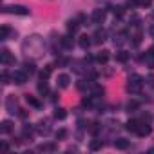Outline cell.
<instances>
[{
    "mask_svg": "<svg viewBox=\"0 0 154 154\" xmlns=\"http://www.w3.org/2000/svg\"><path fill=\"white\" fill-rule=\"evenodd\" d=\"M140 42H141V33H138V35H136V36H134V44H136V45H138V44H140Z\"/></svg>",
    "mask_w": 154,
    "mask_h": 154,
    "instance_id": "cell-33",
    "label": "cell"
},
{
    "mask_svg": "<svg viewBox=\"0 0 154 154\" xmlns=\"http://www.w3.org/2000/svg\"><path fill=\"white\" fill-rule=\"evenodd\" d=\"M149 54H150V56H154V45H152V47L149 49Z\"/></svg>",
    "mask_w": 154,
    "mask_h": 154,
    "instance_id": "cell-37",
    "label": "cell"
},
{
    "mask_svg": "<svg viewBox=\"0 0 154 154\" xmlns=\"http://www.w3.org/2000/svg\"><path fill=\"white\" fill-rule=\"evenodd\" d=\"M2 84H4V85H6V84H9V74H8L6 71L2 72Z\"/></svg>",
    "mask_w": 154,
    "mask_h": 154,
    "instance_id": "cell-30",
    "label": "cell"
},
{
    "mask_svg": "<svg viewBox=\"0 0 154 154\" xmlns=\"http://www.w3.org/2000/svg\"><path fill=\"white\" fill-rule=\"evenodd\" d=\"M18 116H20V118H26V116H27V112H26V111H22V109H20V112H18Z\"/></svg>",
    "mask_w": 154,
    "mask_h": 154,
    "instance_id": "cell-36",
    "label": "cell"
},
{
    "mask_svg": "<svg viewBox=\"0 0 154 154\" xmlns=\"http://www.w3.org/2000/svg\"><path fill=\"white\" fill-rule=\"evenodd\" d=\"M136 4H140V0H127V6H131V8H134Z\"/></svg>",
    "mask_w": 154,
    "mask_h": 154,
    "instance_id": "cell-32",
    "label": "cell"
},
{
    "mask_svg": "<svg viewBox=\"0 0 154 154\" xmlns=\"http://www.w3.org/2000/svg\"><path fill=\"white\" fill-rule=\"evenodd\" d=\"M65 116H67L65 109H56V111H54V118H56V120H65Z\"/></svg>",
    "mask_w": 154,
    "mask_h": 154,
    "instance_id": "cell-18",
    "label": "cell"
},
{
    "mask_svg": "<svg viewBox=\"0 0 154 154\" xmlns=\"http://www.w3.org/2000/svg\"><path fill=\"white\" fill-rule=\"evenodd\" d=\"M150 35H152V38H154V26L150 27Z\"/></svg>",
    "mask_w": 154,
    "mask_h": 154,
    "instance_id": "cell-38",
    "label": "cell"
},
{
    "mask_svg": "<svg viewBox=\"0 0 154 154\" xmlns=\"http://www.w3.org/2000/svg\"><path fill=\"white\" fill-rule=\"evenodd\" d=\"M49 89H47V84H45V80H42V84H38V93L40 94H45Z\"/></svg>",
    "mask_w": 154,
    "mask_h": 154,
    "instance_id": "cell-24",
    "label": "cell"
},
{
    "mask_svg": "<svg viewBox=\"0 0 154 154\" xmlns=\"http://www.w3.org/2000/svg\"><path fill=\"white\" fill-rule=\"evenodd\" d=\"M51 72H53V65H45V69L40 72V78L42 80H47L49 76H51Z\"/></svg>",
    "mask_w": 154,
    "mask_h": 154,
    "instance_id": "cell-13",
    "label": "cell"
},
{
    "mask_svg": "<svg viewBox=\"0 0 154 154\" xmlns=\"http://www.w3.org/2000/svg\"><path fill=\"white\" fill-rule=\"evenodd\" d=\"M150 2H152V0H140V4H141V6H145V8H147V6H150Z\"/></svg>",
    "mask_w": 154,
    "mask_h": 154,
    "instance_id": "cell-34",
    "label": "cell"
},
{
    "mask_svg": "<svg viewBox=\"0 0 154 154\" xmlns=\"http://www.w3.org/2000/svg\"><path fill=\"white\" fill-rule=\"evenodd\" d=\"M149 152H150V154H154V147H152V149H149Z\"/></svg>",
    "mask_w": 154,
    "mask_h": 154,
    "instance_id": "cell-39",
    "label": "cell"
},
{
    "mask_svg": "<svg viewBox=\"0 0 154 154\" xmlns=\"http://www.w3.org/2000/svg\"><path fill=\"white\" fill-rule=\"evenodd\" d=\"M116 60L122 62V63H125V62L129 60V53H127V51H120V53L116 54Z\"/></svg>",
    "mask_w": 154,
    "mask_h": 154,
    "instance_id": "cell-15",
    "label": "cell"
},
{
    "mask_svg": "<svg viewBox=\"0 0 154 154\" xmlns=\"http://www.w3.org/2000/svg\"><path fill=\"white\" fill-rule=\"evenodd\" d=\"M103 40H105V31H96L94 33V42L96 44H102Z\"/></svg>",
    "mask_w": 154,
    "mask_h": 154,
    "instance_id": "cell-17",
    "label": "cell"
},
{
    "mask_svg": "<svg viewBox=\"0 0 154 154\" xmlns=\"http://www.w3.org/2000/svg\"><path fill=\"white\" fill-rule=\"evenodd\" d=\"M152 132V127L149 125V123H141L140 122V125H138V131H136V134L138 136H149Z\"/></svg>",
    "mask_w": 154,
    "mask_h": 154,
    "instance_id": "cell-5",
    "label": "cell"
},
{
    "mask_svg": "<svg viewBox=\"0 0 154 154\" xmlns=\"http://www.w3.org/2000/svg\"><path fill=\"white\" fill-rule=\"evenodd\" d=\"M141 85H143V78L140 74H132L129 78V84H127V91L129 93H140Z\"/></svg>",
    "mask_w": 154,
    "mask_h": 154,
    "instance_id": "cell-1",
    "label": "cell"
},
{
    "mask_svg": "<svg viewBox=\"0 0 154 154\" xmlns=\"http://www.w3.org/2000/svg\"><path fill=\"white\" fill-rule=\"evenodd\" d=\"M69 84H71V76L69 74H65V72L58 74V87L65 89V87H69Z\"/></svg>",
    "mask_w": 154,
    "mask_h": 154,
    "instance_id": "cell-6",
    "label": "cell"
},
{
    "mask_svg": "<svg viewBox=\"0 0 154 154\" xmlns=\"http://www.w3.org/2000/svg\"><path fill=\"white\" fill-rule=\"evenodd\" d=\"M11 131H13V123L9 120H4L2 125H0V132H2V134H9Z\"/></svg>",
    "mask_w": 154,
    "mask_h": 154,
    "instance_id": "cell-9",
    "label": "cell"
},
{
    "mask_svg": "<svg viewBox=\"0 0 154 154\" xmlns=\"http://www.w3.org/2000/svg\"><path fill=\"white\" fill-rule=\"evenodd\" d=\"M4 13H15V15L26 17V15H29V9L24 6H11V8H4Z\"/></svg>",
    "mask_w": 154,
    "mask_h": 154,
    "instance_id": "cell-2",
    "label": "cell"
},
{
    "mask_svg": "<svg viewBox=\"0 0 154 154\" xmlns=\"http://www.w3.org/2000/svg\"><path fill=\"white\" fill-rule=\"evenodd\" d=\"M11 78H13V82H15L17 85H24V84L27 82V72H26V71H15Z\"/></svg>",
    "mask_w": 154,
    "mask_h": 154,
    "instance_id": "cell-3",
    "label": "cell"
},
{
    "mask_svg": "<svg viewBox=\"0 0 154 154\" xmlns=\"http://www.w3.org/2000/svg\"><path fill=\"white\" fill-rule=\"evenodd\" d=\"M96 60H98L100 63H105V62L109 60V51H100V53L96 54Z\"/></svg>",
    "mask_w": 154,
    "mask_h": 154,
    "instance_id": "cell-12",
    "label": "cell"
},
{
    "mask_svg": "<svg viewBox=\"0 0 154 154\" xmlns=\"http://www.w3.org/2000/svg\"><path fill=\"white\" fill-rule=\"evenodd\" d=\"M31 132H33V129L26 125V127H24V136H31Z\"/></svg>",
    "mask_w": 154,
    "mask_h": 154,
    "instance_id": "cell-31",
    "label": "cell"
},
{
    "mask_svg": "<svg viewBox=\"0 0 154 154\" xmlns=\"http://www.w3.org/2000/svg\"><path fill=\"white\" fill-rule=\"evenodd\" d=\"M138 107H140V102H136V100H131V102L127 103V109H129V111H136Z\"/></svg>",
    "mask_w": 154,
    "mask_h": 154,
    "instance_id": "cell-25",
    "label": "cell"
},
{
    "mask_svg": "<svg viewBox=\"0 0 154 154\" xmlns=\"http://www.w3.org/2000/svg\"><path fill=\"white\" fill-rule=\"evenodd\" d=\"M38 150H56V145H53V143H45V145H40L38 147Z\"/></svg>",
    "mask_w": 154,
    "mask_h": 154,
    "instance_id": "cell-23",
    "label": "cell"
},
{
    "mask_svg": "<svg viewBox=\"0 0 154 154\" xmlns=\"http://www.w3.org/2000/svg\"><path fill=\"white\" fill-rule=\"evenodd\" d=\"M147 80H149V84H150V85L154 87V74H150V76H149V78H147Z\"/></svg>",
    "mask_w": 154,
    "mask_h": 154,
    "instance_id": "cell-35",
    "label": "cell"
},
{
    "mask_svg": "<svg viewBox=\"0 0 154 154\" xmlns=\"http://www.w3.org/2000/svg\"><path fill=\"white\" fill-rule=\"evenodd\" d=\"M65 136H67V131H65V129H60V131H56V138H58V140H63Z\"/></svg>",
    "mask_w": 154,
    "mask_h": 154,
    "instance_id": "cell-27",
    "label": "cell"
},
{
    "mask_svg": "<svg viewBox=\"0 0 154 154\" xmlns=\"http://www.w3.org/2000/svg\"><path fill=\"white\" fill-rule=\"evenodd\" d=\"M114 147L120 149V150H125V149H129V140H125V138H118V140H114Z\"/></svg>",
    "mask_w": 154,
    "mask_h": 154,
    "instance_id": "cell-8",
    "label": "cell"
},
{
    "mask_svg": "<svg viewBox=\"0 0 154 154\" xmlns=\"http://www.w3.org/2000/svg\"><path fill=\"white\" fill-rule=\"evenodd\" d=\"M0 60H2V63H13L15 62L11 53H9V49H2V51H0Z\"/></svg>",
    "mask_w": 154,
    "mask_h": 154,
    "instance_id": "cell-7",
    "label": "cell"
},
{
    "mask_svg": "<svg viewBox=\"0 0 154 154\" xmlns=\"http://www.w3.org/2000/svg\"><path fill=\"white\" fill-rule=\"evenodd\" d=\"M26 72H29V74H33L35 72V63H26Z\"/></svg>",
    "mask_w": 154,
    "mask_h": 154,
    "instance_id": "cell-28",
    "label": "cell"
},
{
    "mask_svg": "<svg viewBox=\"0 0 154 154\" xmlns=\"http://www.w3.org/2000/svg\"><path fill=\"white\" fill-rule=\"evenodd\" d=\"M62 44H63L65 47H71V45H72V42H71L69 36H63V38H62Z\"/></svg>",
    "mask_w": 154,
    "mask_h": 154,
    "instance_id": "cell-29",
    "label": "cell"
},
{
    "mask_svg": "<svg viewBox=\"0 0 154 154\" xmlns=\"http://www.w3.org/2000/svg\"><path fill=\"white\" fill-rule=\"evenodd\" d=\"M38 132H40V134H47V132H49V123H47V122H42V123L38 125Z\"/></svg>",
    "mask_w": 154,
    "mask_h": 154,
    "instance_id": "cell-19",
    "label": "cell"
},
{
    "mask_svg": "<svg viewBox=\"0 0 154 154\" xmlns=\"http://www.w3.org/2000/svg\"><path fill=\"white\" fill-rule=\"evenodd\" d=\"M91 18H93L94 24H102V22L105 20V9H94Z\"/></svg>",
    "mask_w": 154,
    "mask_h": 154,
    "instance_id": "cell-4",
    "label": "cell"
},
{
    "mask_svg": "<svg viewBox=\"0 0 154 154\" xmlns=\"http://www.w3.org/2000/svg\"><path fill=\"white\" fill-rule=\"evenodd\" d=\"M78 45H80L82 49H87V47L91 45V36H87V35H82V36L78 38Z\"/></svg>",
    "mask_w": 154,
    "mask_h": 154,
    "instance_id": "cell-10",
    "label": "cell"
},
{
    "mask_svg": "<svg viewBox=\"0 0 154 154\" xmlns=\"http://www.w3.org/2000/svg\"><path fill=\"white\" fill-rule=\"evenodd\" d=\"M112 13H114V17L122 18V17H123V13H125V9H123L122 6H116V8H112Z\"/></svg>",
    "mask_w": 154,
    "mask_h": 154,
    "instance_id": "cell-20",
    "label": "cell"
},
{
    "mask_svg": "<svg viewBox=\"0 0 154 154\" xmlns=\"http://www.w3.org/2000/svg\"><path fill=\"white\" fill-rule=\"evenodd\" d=\"M9 33H11V29H9L8 26H2V29H0V38H2V40H6Z\"/></svg>",
    "mask_w": 154,
    "mask_h": 154,
    "instance_id": "cell-22",
    "label": "cell"
},
{
    "mask_svg": "<svg viewBox=\"0 0 154 154\" xmlns=\"http://www.w3.org/2000/svg\"><path fill=\"white\" fill-rule=\"evenodd\" d=\"M102 145H103V143H102V140H96V141H93V143H91V149H93V150H98V149H102Z\"/></svg>",
    "mask_w": 154,
    "mask_h": 154,
    "instance_id": "cell-26",
    "label": "cell"
},
{
    "mask_svg": "<svg viewBox=\"0 0 154 154\" xmlns=\"http://www.w3.org/2000/svg\"><path fill=\"white\" fill-rule=\"evenodd\" d=\"M6 105H8V111L9 112H15V109H17V98L15 96H9L8 102H6Z\"/></svg>",
    "mask_w": 154,
    "mask_h": 154,
    "instance_id": "cell-11",
    "label": "cell"
},
{
    "mask_svg": "<svg viewBox=\"0 0 154 154\" xmlns=\"http://www.w3.org/2000/svg\"><path fill=\"white\" fill-rule=\"evenodd\" d=\"M138 125H140V122H138V120H131V122L127 123V131L136 132V131H138Z\"/></svg>",
    "mask_w": 154,
    "mask_h": 154,
    "instance_id": "cell-16",
    "label": "cell"
},
{
    "mask_svg": "<svg viewBox=\"0 0 154 154\" xmlns=\"http://www.w3.org/2000/svg\"><path fill=\"white\" fill-rule=\"evenodd\" d=\"M78 20H69V24H67V29H69V33H76L78 31Z\"/></svg>",
    "mask_w": 154,
    "mask_h": 154,
    "instance_id": "cell-14",
    "label": "cell"
},
{
    "mask_svg": "<svg viewBox=\"0 0 154 154\" xmlns=\"http://www.w3.org/2000/svg\"><path fill=\"white\" fill-rule=\"evenodd\" d=\"M26 100H27V103H29V105H33V107H36V109L40 107V102H38L36 98H33V96H29V94H27V96H26Z\"/></svg>",
    "mask_w": 154,
    "mask_h": 154,
    "instance_id": "cell-21",
    "label": "cell"
}]
</instances>
